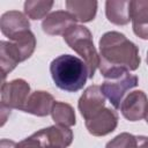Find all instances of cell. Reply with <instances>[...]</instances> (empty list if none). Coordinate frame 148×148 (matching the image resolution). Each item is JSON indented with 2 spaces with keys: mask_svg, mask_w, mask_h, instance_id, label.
Here are the masks:
<instances>
[{
  "mask_svg": "<svg viewBox=\"0 0 148 148\" xmlns=\"http://www.w3.org/2000/svg\"><path fill=\"white\" fill-rule=\"evenodd\" d=\"M98 69L105 79H116L123 74L136 71L141 58L138 46L124 34L108 31L98 40Z\"/></svg>",
  "mask_w": 148,
  "mask_h": 148,
  "instance_id": "cell-1",
  "label": "cell"
},
{
  "mask_svg": "<svg viewBox=\"0 0 148 148\" xmlns=\"http://www.w3.org/2000/svg\"><path fill=\"white\" fill-rule=\"evenodd\" d=\"M50 73L54 84L68 92L81 90L89 79L84 61L72 54L54 58L50 64Z\"/></svg>",
  "mask_w": 148,
  "mask_h": 148,
  "instance_id": "cell-2",
  "label": "cell"
},
{
  "mask_svg": "<svg viewBox=\"0 0 148 148\" xmlns=\"http://www.w3.org/2000/svg\"><path fill=\"white\" fill-rule=\"evenodd\" d=\"M64 40L67 45L74 50L79 56H81L84 61L89 79H92L95 75V71L99 65V56L94 45L92 35L88 28L84 25L75 24L71 27L64 35Z\"/></svg>",
  "mask_w": 148,
  "mask_h": 148,
  "instance_id": "cell-3",
  "label": "cell"
},
{
  "mask_svg": "<svg viewBox=\"0 0 148 148\" xmlns=\"http://www.w3.org/2000/svg\"><path fill=\"white\" fill-rule=\"evenodd\" d=\"M30 96V86L23 79H15L1 84V108L22 110Z\"/></svg>",
  "mask_w": 148,
  "mask_h": 148,
  "instance_id": "cell-4",
  "label": "cell"
},
{
  "mask_svg": "<svg viewBox=\"0 0 148 148\" xmlns=\"http://www.w3.org/2000/svg\"><path fill=\"white\" fill-rule=\"evenodd\" d=\"M139 84V77L130 72L116 79H105L101 86L104 96L110 101L114 109H119L126 92Z\"/></svg>",
  "mask_w": 148,
  "mask_h": 148,
  "instance_id": "cell-5",
  "label": "cell"
},
{
  "mask_svg": "<svg viewBox=\"0 0 148 148\" xmlns=\"http://www.w3.org/2000/svg\"><path fill=\"white\" fill-rule=\"evenodd\" d=\"M43 148H67L73 142V131L61 125H52L34 133Z\"/></svg>",
  "mask_w": 148,
  "mask_h": 148,
  "instance_id": "cell-6",
  "label": "cell"
},
{
  "mask_svg": "<svg viewBox=\"0 0 148 148\" xmlns=\"http://www.w3.org/2000/svg\"><path fill=\"white\" fill-rule=\"evenodd\" d=\"M119 109L127 120L139 121L146 117L148 111V97L142 90L131 91L124 97Z\"/></svg>",
  "mask_w": 148,
  "mask_h": 148,
  "instance_id": "cell-7",
  "label": "cell"
},
{
  "mask_svg": "<svg viewBox=\"0 0 148 148\" xmlns=\"http://www.w3.org/2000/svg\"><path fill=\"white\" fill-rule=\"evenodd\" d=\"M105 96L101 86L91 84L81 95L77 102V108L84 120L94 117L105 108Z\"/></svg>",
  "mask_w": 148,
  "mask_h": 148,
  "instance_id": "cell-8",
  "label": "cell"
},
{
  "mask_svg": "<svg viewBox=\"0 0 148 148\" xmlns=\"http://www.w3.org/2000/svg\"><path fill=\"white\" fill-rule=\"evenodd\" d=\"M86 128L94 136H104L112 133L118 125V113L110 108H104L94 117L86 120Z\"/></svg>",
  "mask_w": 148,
  "mask_h": 148,
  "instance_id": "cell-9",
  "label": "cell"
},
{
  "mask_svg": "<svg viewBox=\"0 0 148 148\" xmlns=\"http://www.w3.org/2000/svg\"><path fill=\"white\" fill-rule=\"evenodd\" d=\"M0 29L1 32L12 40L24 31L30 30V22L25 14L18 10H9L1 15Z\"/></svg>",
  "mask_w": 148,
  "mask_h": 148,
  "instance_id": "cell-10",
  "label": "cell"
},
{
  "mask_svg": "<svg viewBox=\"0 0 148 148\" xmlns=\"http://www.w3.org/2000/svg\"><path fill=\"white\" fill-rule=\"evenodd\" d=\"M76 18L67 10H56L50 13L42 22V29L46 35H64L71 27L76 24Z\"/></svg>",
  "mask_w": 148,
  "mask_h": 148,
  "instance_id": "cell-11",
  "label": "cell"
},
{
  "mask_svg": "<svg viewBox=\"0 0 148 148\" xmlns=\"http://www.w3.org/2000/svg\"><path fill=\"white\" fill-rule=\"evenodd\" d=\"M131 21L133 32L148 39V0H131Z\"/></svg>",
  "mask_w": 148,
  "mask_h": 148,
  "instance_id": "cell-12",
  "label": "cell"
},
{
  "mask_svg": "<svg viewBox=\"0 0 148 148\" xmlns=\"http://www.w3.org/2000/svg\"><path fill=\"white\" fill-rule=\"evenodd\" d=\"M54 102L56 101L50 92L44 90H36L30 94L23 111L37 117H46L47 114H51Z\"/></svg>",
  "mask_w": 148,
  "mask_h": 148,
  "instance_id": "cell-13",
  "label": "cell"
},
{
  "mask_svg": "<svg viewBox=\"0 0 148 148\" xmlns=\"http://www.w3.org/2000/svg\"><path fill=\"white\" fill-rule=\"evenodd\" d=\"M105 15L109 22L116 25H125L131 21V0H108Z\"/></svg>",
  "mask_w": 148,
  "mask_h": 148,
  "instance_id": "cell-14",
  "label": "cell"
},
{
  "mask_svg": "<svg viewBox=\"0 0 148 148\" xmlns=\"http://www.w3.org/2000/svg\"><path fill=\"white\" fill-rule=\"evenodd\" d=\"M22 61L23 60L21 52L13 42L10 40L0 42V65H1V73L3 81L6 76Z\"/></svg>",
  "mask_w": 148,
  "mask_h": 148,
  "instance_id": "cell-15",
  "label": "cell"
},
{
  "mask_svg": "<svg viewBox=\"0 0 148 148\" xmlns=\"http://www.w3.org/2000/svg\"><path fill=\"white\" fill-rule=\"evenodd\" d=\"M67 12L81 23L90 22L95 18L98 2L95 0H67L65 2Z\"/></svg>",
  "mask_w": 148,
  "mask_h": 148,
  "instance_id": "cell-16",
  "label": "cell"
},
{
  "mask_svg": "<svg viewBox=\"0 0 148 148\" xmlns=\"http://www.w3.org/2000/svg\"><path fill=\"white\" fill-rule=\"evenodd\" d=\"M105 148H148V136L123 132L110 140Z\"/></svg>",
  "mask_w": 148,
  "mask_h": 148,
  "instance_id": "cell-17",
  "label": "cell"
},
{
  "mask_svg": "<svg viewBox=\"0 0 148 148\" xmlns=\"http://www.w3.org/2000/svg\"><path fill=\"white\" fill-rule=\"evenodd\" d=\"M51 117L57 125L71 127L76 124V117L73 106L65 102H54L51 110Z\"/></svg>",
  "mask_w": 148,
  "mask_h": 148,
  "instance_id": "cell-18",
  "label": "cell"
},
{
  "mask_svg": "<svg viewBox=\"0 0 148 148\" xmlns=\"http://www.w3.org/2000/svg\"><path fill=\"white\" fill-rule=\"evenodd\" d=\"M53 1L50 0H27L23 5L24 14L31 20H40L46 17L51 10Z\"/></svg>",
  "mask_w": 148,
  "mask_h": 148,
  "instance_id": "cell-19",
  "label": "cell"
},
{
  "mask_svg": "<svg viewBox=\"0 0 148 148\" xmlns=\"http://www.w3.org/2000/svg\"><path fill=\"white\" fill-rule=\"evenodd\" d=\"M16 148H43V147L39 140L34 134H31L29 138H25L22 141H20L16 145Z\"/></svg>",
  "mask_w": 148,
  "mask_h": 148,
  "instance_id": "cell-20",
  "label": "cell"
},
{
  "mask_svg": "<svg viewBox=\"0 0 148 148\" xmlns=\"http://www.w3.org/2000/svg\"><path fill=\"white\" fill-rule=\"evenodd\" d=\"M16 142L9 139H1L0 141V148H16Z\"/></svg>",
  "mask_w": 148,
  "mask_h": 148,
  "instance_id": "cell-21",
  "label": "cell"
},
{
  "mask_svg": "<svg viewBox=\"0 0 148 148\" xmlns=\"http://www.w3.org/2000/svg\"><path fill=\"white\" fill-rule=\"evenodd\" d=\"M145 119H146V123L148 124V111H147V113H146V117H145Z\"/></svg>",
  "mask_w": 148,
  "mask_h": 148,
  "instance_id": "cell-22",
  "label": "cell"
},
{
  "mask_svg": "<svg viewBox=\"0 0 148 148\" xmlns=\"http://www.w3.org/2000/svg\"><path fill=\"white\" fill-rule=\"evenodd\" d=\"M147 64H148V51H147Z\"/></svg>",
  "mask_w": 148,
  "mask_h": 148,
  "instance_id": "cell-23",
  "label": "cell"
}]
</instances>
